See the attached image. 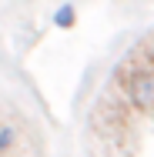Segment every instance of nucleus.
Here are the masks:
<instances>
[{
	"label": "nucleus",
	"mask_w": 154,
	"mask_h": 157,
	"mask_svg": "<svg viewBox=\"0 0 154 157\" xmlns=\"http://www.w3.org/2000/svg\"><path fill=\"white\" fill-rule=\"evenodd\" d=\"M91 127L111 144H124L134 137V121H131V104L104 94L91 110Z\"/></svg>",
	"instance_id": "nucleus-1"
},
{
	"label": "nucleus",
	"mask_w": 154,
	"mask_h": 157,
	"mask_svg": "<svg viewBox=\"0 0 154 157\" xmlns=\"http://www.w3.org/2000/svg\"><path fill=\"white\" fill-rule=\"evenodd\" d=\"M117 80L134 110H154V70H117Z\"/></svg>",
	"instance_id": "nucleus-2"
},
{
	"label": "nucleus",
	"mask_w": 154,
	"mask_h": 157,
	"mask_svg": "<svg viewBox=\"0 0 154 157\" xmlns=\"http://www.w3.org/2000/svg\"><path fill=\"white\" fill-rule=\"evenodd\" d=\"M117 70H154V33L127 57V63H121Z\"/></svg>",
	"instance_id": "nucleus-3"
},
{
	"label": "nucleus",
	"mask_w": 154,
	"mask_h": 157,
	"mask_svg": "<svg viewBox=\"0 0 154 157\" xmlns=\"http://www.w3.org/2000/svg\"><path fill=\"white\" fill-rule=\"evenodd\" d=\"M74 20H77V10H74L70 3H64V7H57V13H54V24H57L61 30H67V27H74Z\"/></svg>",
	"instance_id": "nucleus-4"
},
{
	"label": "nucleus",
	"mask_w": 154,
	"mask_h": 157,
	"mask_svg": "<svg viewBox=\"0 0 154 157\" xmlns=\"http://www.w3.org/2000/svg\"><path fill=\"white\" fill-rule=\"evenodd\" d=\"M14 140H17V130L10 124H0V154H7L14 147Z\"/></svg>",
	"instance_id": "nucleus-5"
}]
</instances>
